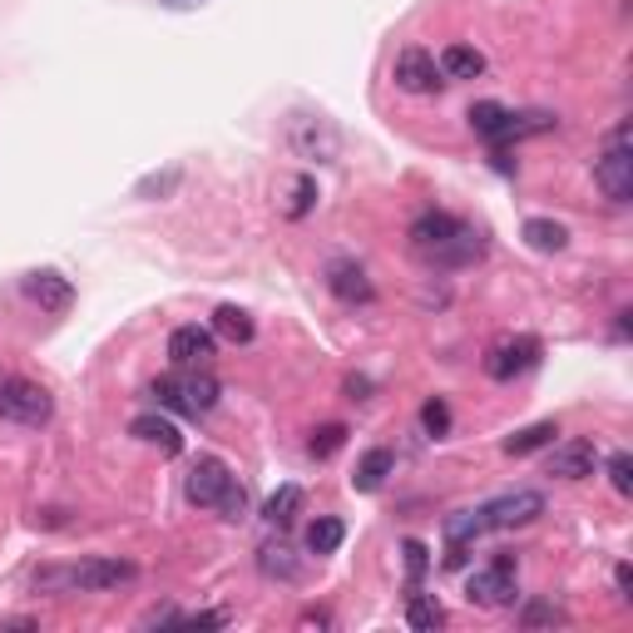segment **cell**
Wrapping results in <instances>:
<instances>
[{"label":"cell","mask_w":633,"mask_h":633,"mask_svg":"<svg viewBox=\"0 0 633 633\" xmlns=\"http://www.w3.org/2000/svg\"><path fill=\"white\" fill-rule=\"evenodd\" d=\"M134 579V565L124 559H85V565L69 569H40L35 574V590L40 594H100V590H119Z\"/></svg>","instance_id":"cell-1"},{"label":"cell","mask_w":633,"mask_h":633,"mask_svg":"<svg viewBox=\"0 0 633 633\" xmlns=\"http://www.w3.org/2000/svg\"><path fill=\"white\" fill-rule=\"evenodd\" d=\"M223 387L208 377L203 367H183L174 377H159L154 381V401L168 406V412H183V416H208L218 406Z\"/></svg>","instance_id":"cell-2"},{"label":"cell","mask_w":633,"mask_h":633,"mask_svg":"<svg viewBox=\"0 0 633 633\" xmlns=\"http://www.w3.org/2000/svg\"><path fill=\"white\" fill-rule=\"evenodd\" d=\"M594 183L604 189L609 203H629L633 199V154H629V129H613L604 154L594 159Z\"/></svg>","instance_id":"cell-3"},{"label":"cell","mask_w":633,"mask_h":633,"mask_svg":"<svg viewBox=\"0 0 633 633\" xmlns=\"http://www.w3.org/2000/svg\"><path fill=\"white\" fill-rule=\"evenodd\" d=\"M0 416L15 426H45L55 416V401L40 381H25V377H5L0 381Z\"/></svg>","instance_id":"cell-4"},{"label":"cell","mask_w":633,"mask_h":633,"mask_svg":"<svg viewBox=\"0 0 633 633\" xmlns=\"http://www.w3.org/2000/svg\"><path fill=\"white\" fill-rule=\"evenodd\" d=\"M466 599L480 604V609H505L515 599V559L501 555L490 569H476L466 584Z\"/></svg>","instance_id":"cell-5"},{"label":"cell","mask_w":633,"mask_h":633,"mask_svg":"<svg viewBox=\"0 0 633 633\" xmlns=\"http://www.w3.org/2000/svg\"><path fill=\"white\" fill-rule=\"evenodd\" d=\"M540 515H545V495L540 490H510L501 501H490L480 510V520H485V530H520V524L540 520Z\"/></svg>","instance_id":"cell-6"},{"label":"cell","mask_w":633,"mask_h":633,"mask_svg":"<svg viewBox=\"0 0 633 633\" xmlns=\"http://www.w3.org/2000/svg\"><path fill=\"white\" fill-rule=\"evenodd\" d=\"M292 149H297L302 159H317V164H332L337 149H342V139H337L332 119H322V114H297L288 129Z\"/></svg>","instance_id":"cell-7"},{"label":"cell","mask_w":633,"mask_h":633,"mask_svg":"<svg viewBox=\"0 0 633 633\" xmlns=\"http://www.w3.org/2000/svg\"><path fill=\"white\" fill-rule=\"evenodd\" d=\"M540 362V342L534 337H501V342L485 352V371L495 381H515L520 371H530Z\"/></svg>","instance_id":"cell-8"},{"label":"cell","mask_w":633,"mask_h":633,"mask_svg":"<svg viewBox=\"0 0 633 633\" xmlns=\"http://www.w3.org/2000/svg\"><path fill=\"white\" fill-rule=\"evenodd\" d=\"M396 85L406 89V94H435L445 79H441L435 55H426L421 45H406V50L396 55Z\"/></svg>","instance_id":"cell-9"},{"label":"cell","mask_w":633,"mask_h":633,"mask_svg":"<svg viewBox=\"0 0 633 633\" xmlns=\"http://www.w3.org/2000/svg\"><path fill=\"white\" fill-rule=\"evenodd\" d=\"M599 470V445L594 441H565L549 451V476L555 480H590Z\"/></svg>","instance_id":"cell-10"},{"label":"cell","mask_w":633,"mask_h":633,"mask_svg":"<svg viewBox=\"0 0 633 633\" xmlns=\"http://www.w3.org/2000/svg\"><path fill=\"white\" fill-rule=\"evenodd\" d=\"M480 253H485V238H480L476 228H466V223H460V228L445 238L441 248L421 253V263H426V267H470Z\"/></svg>","instance_id":"cell-11"},{"label":"cell","mask_w":633,"mask_h":633,"mask_svg":"<svg viewBox=\"0 0 633 633\" xmlns=\"http://www.w3.org/2000/svg\"><path fill=\"white\" fill-rule=\"evenodd\" d=\"M228 480H233V470L223 466L218 456H199V466L189 470V501H193V505H203V510H213Z\"/></svg>","instance_id":"cell-12"},{"label":"cell","mask_w":633,"mask_h":633,"mask_svg":"<svg viewBox=\"0 0 633 633\" xmlns=\"http://www.w3.org/2000/svg\"><path fill=\"white\" fill-rule=\"evenodd\" d=\"M168 356H174V367H203L213 356V332L208 327H174Z\"/></svg>","instance_id":"cell-13"},{"label":"cell","mask_w":633,"mask_h":633,"mask_svg":"<svg viewBox=\"0 0 633 633\" xmlns=\"http://www.w3.org/2000/svg\"><path fill=\"white\" fill-rule=\"evenodd\" d=\"M129 435L134 441H144V445H154L159 456H178V451H183V431H178L168 416H134Z\"/></svg>","instance_id":"cell-14"},{"label":"cell","mask_w":633,"mask_h":633,"mask_svg":"<svg viewBox=\"0 0 633 633\" xmlns=\"http://www.w3.org/2000/svg\"><path fill=\"white\" fill-rule=\"evenodd\" d=\"M25 297L40 302V312H69L75 288H69L60 273H30V278H25Z\"/></svg>","instance_id":"cell-15"},{"label":"cell","mask_w":633,"mask_h":633,"mask_svg":"<svg viewBox=\"0 0 633 633\" xmlns=\"http://www.w3.org/2000/svg\"><path fill=\"white\" fill-rule=\"evenodd\" d=\"M327 288H332L342 302H371V282H367V273H362L356 263H346V257L327 263Z\"/></svg>","instance_id":"cell-16"},{"label":"cell","mask_w":633,"mask_h":633,"mask_svg":"<svg viewBox=\"0 0 633 633\" xmlns=\"http://www.w3.org/2000/svg\"><path fill=\"white\" fill-rule=\"evenodd\" d=\"M456 228H460V218H451V213H421V218H416V228H412V248H416V257L431 253V248H441L445 238L456 233Z\"/></svg>","instance_id":"cell-17"},{"label":"cell","mask_w":633,"mask_h":633,"mask_svg":"<svg viewBox=\"0 0 633 633\" xmlns=\"http://www.w3.org/2000/svg\"><path fill=\"white\" fill-rule=\"evenodd\" d=\"M396 470V456L391 451H367V456L356 460V476H352V490H362V495H371V490H381L387 485V476Z\"/></svg>","instance_id":"cell-18"},{"label":"cell","mask_w":633,"mask_h":633,"mask_svg":"<svg viewBox=\"0 0 633 633\" xmlns=\"http://www.w3.org/2000/svg\"><path fill=\"white\" fill-rule=\"evenodd\" d=\"M485 75V55L476 45H445L441 50V79H476Z\"/></svg>","instance_id":"cell-19"},{"label":"cell","mask_w":633,"mask_h":633,"mask_svg":"<svg viewBox=\"0 0 633 633\" xmlns=\"http://www.w3.org/2000/svg\"><path fill=\"white\" fill-rule=\"evenodd\" d=\"M520 238L534 248V253H565L569 248V228L565 223H555V218H530L520 228Z\"/></svg>","instance_id":"cell-20"},{"label":"cell","mask_w":633,"mask_h":633,"mask_svg":"<svg viewBox=\"0 0 633 633\" xmlns=\"http://www.w3.org/2000/svg\"><path fill=\"white\" fill-rule=\"evenodd\" d=\"M555 435H559L555 421H534V426H524V431H515L510 441H505V456H530V451H545Z\"/></svg>","instance_id":"cell-21"},{"label":"cell","mask_w":633,"mask_h":633,"mask_svg":"<svg viewBox=\"0 0 633 633\" xmlns=\"http://www.w3.org/2000/svg\"><path fill=\"white\" fill-rule=\"evenodd\" d=\"M342 540H346V524L337 520V515L312 520V530H307V549H312V555H337V549H342Z\"/></svg>","instance_id":"cell-22"},{"label":"cell","mask_w":633,"mask_h":633,"mask_svg":"<svg viewBox=\"0 0 633 633\" xmlns=\"http://www.w3.org/2000/svg\"><path fill=\"white\" fill-rule=\"evenodd\" d=\"M555 114L549 110H524V114H510V119H505V129H501V144L505 139H530V134H549L555 129Z\"/></svg>","instance_id":"cell-23"},{"label":"cell","mask_w":633,"mask_h":633,"mask_svg":"<svg viewBox=\"0 0 633 633\" xmlns=\"http://www.w3.org/2000/svg\"><path fill=\"white\" fill-rule=\"evenodd\" d=\"M213 337H223V342H253V317L243 307H218L213 312Z\"/></svg>","instance_id":"cell-24"},{"label":"cell","mask_w":633,"mask_h":633,"mask_svg":"<svg viewBox=\"0 0 633 633\" xmlns=\"http://www.w3.org/2000/svg\"><path fill=\"white\" fill-rule=\"evenodd\" d=\"M406 623H412V629H421V633H435L445 623L441 599H435V594H412V599H406Z\"/></svg>","instance_id":"cell-25"},{"label":"cell","mask_w":633,"mask_h":633,"mask_svg":"<svg viewBox=\"0 0 633 633\" xmlns=\"http://www.w3.org/2000/svg\"><path fill=\"white\" fill-rule=\"evenodd\" d=\"M505 119H510V110H505V104H495V100H480V104H470V129H476L480 139H495V144H501V129H505Z\"/></svg>","instance_id":"cell-26"},{"label":"cell","mask_w":633,"mask_h":633,"mask_svg":"<svg viewBox=\"0 0 633 633\" xmlns=\"http://www.w3.org/2000/svg\"><path fill=\"white\" fill-rule=\"evenodd\" d=\"M297 510H302V490L297 485H282L278 490V495H273V501H267V524H278V530H282V524H292V520H297Z\"/></svg>","instance_id":"cell-27"},{"label":"cell","mask_w":633,"mask_h":633,"mask_svg":"<svg viewBox=\"0 0 633 633\" xmlns=\"http://www.w3.org/2000/svg\"><path fill=\"white\" fill-rule=\"evenodd\" d=\"M346 445V426H317V431H312V441H307V451L317 460H327V456H337V451H342Z\"/></svg>","instance_id":"cell-28"},{"label":"cell","mask_w":633,"mask_h":633,"mask_svg":"<svg viewBox=\"0 0 633 633\" xmlns=\"http://www.w3.org/2000/svg\"><path fill=\"white\" fill-rule=\"evenodd\" d=\"M312 203H317V178L297 174V183H292V203H288V218H307Z\"/></svg>","instance_id":"cell-29"},{"label":"cell","mask_w":633,"mask_h":633,"mask_svg":"<svg viewBox=\"0 0 633 633\" xmlns=\"http://www.w3.org/2000/svg\"><path fill=\"white\" fill-rule=\"evenodd\" d=\"M213 510H218L223 520H243V510H248V490L238 485V480H228V485H223V495H218V505H213Z\"/></svg>","instance_id":"cell-30"},{"label":"cell","mask_w":633,"mask_h":633,"mask_svg":"<svg viewBox=\"0 0 633 633\" xmlns=\"http://www.w3.org/2000/svg\"><path fill=\"white\" fill-rule=\"evenodd\" d=\"M421 426H426V435H435V441H441V435L451 431V406H445V401H426V406H421Z\"/></svg>","instance_id":"cell-31"},{"label":"cell","mask_w":633,"mask_h":633,"mask_svg":"<svg viewBox=\"0 0 633 633\" xmlns=\"http://www.w3.org/2000/svg\"><path fill=\"white\" fill-rule=\"evenodd\" d=\"M292 549H282V545H267L263 549V569H267V574H282V579H292V574H297V569H292Z\"/></svg>","instance_id":"cell-32"},{"label":"cell","mask_w":633,"mask_h":633,"mask_svg":"<svg viewBox=\"0 0 633 633\" xmlns=\"http://www.w3.org/2000/svg\"><path fill=\"white\" fill-rule=\"evenodd\" d=\"M609 480H613V490H619V495H629V490H633V460L623 456V451H619V456H609Z\"/></svg>","instance_id":"cell-33"},{"label":"cell","mask_w":633,"mask_h":633,"mask_svg":"<svg viewBox=\"0 0 633 633\" xmlns=\"http://www.w3.org/2000/svg\"><path fill=\"white\" fill-rule=\"evenodd\" d=\"M178 189V168H168V174H154L139 183V199H154V193H174Z\"/></svg>","instance_id":"cell-34"},{"label":"cell","mask_w":633,"mask_h":633,"mask_svg":"<svg viewBox=\"0 0 633 633\" xmlns=\"http://www.w3.org/2000/svg\"><path fill=\"white\" fill-rule=\"evenodd\" d=\"M401 555H406V569H412V584H416V579L426 574V545H421V540H406V545H401Z\"/></svg>","instance_id":"cell-35"},{"label":"cell","mask_w":633,"mask_h":633,"mask_svg":"<svg viewBox=\"0 0 633 633\" xmlns=\"http://www.w3.org/2000/svg\"><path fill=\"white\" fill-rule=\"evenodd\" d=\"M520 623H524V629H534V623H565V613L549 609V604H530V609L520 613Z\"/></svg>","instance_id":"cell-36"},{"label":"cell","mask_w":633,"mask_h":633,"mask_svg":"<svg viewBox=\"0 0 633 633\" xmlns=\"http://www.w3.org/2000/svg\"><path fill=\"white\" fill-rule=\"evenodd\" d=\"M223 623H228V613L208 609V613H189V619H183V629H223Z\"/></svg>","instance_id":"cell-37"},{"label":"cell","mask_w":633,"mask_h":633,"mask_svg":"<svg viewBox=\"0 0 633 633\" xmlns=\"http://www.w3.org/2000/svg\"><path fill=\"white\" fill-rule=\"evenodd\" d=\"M613 584H619V599H629V565L613 569Z\"/></svg>","instance_id":"cell-38"},{"label":"cell","mask_w":633,"mask_h":633,"mask_svg":"<svg viewBox=\"0 0 633 633\" xmlns=\"http://www.w3.org/2000/svg\"><path fill=\"white\" fill-rule=\"evenodd\" d=\"M346 391H352V401H367V381H362V377L346 381Z\"/></svg>","instance_id":"cell-39"},{"label":"cell","mask_w":633,"mask_h":633,"mask_svg":"<svg viewBox=\"0 0 633 633\" xmlns=\"http://www.w3.org/2000/svg\"><path fill=\"white\" fill-rule=\"evenodd\" d=\"M164 5H203V0H164Z\"/></svg>","instance_id":"cell-40"}]
</instances>
